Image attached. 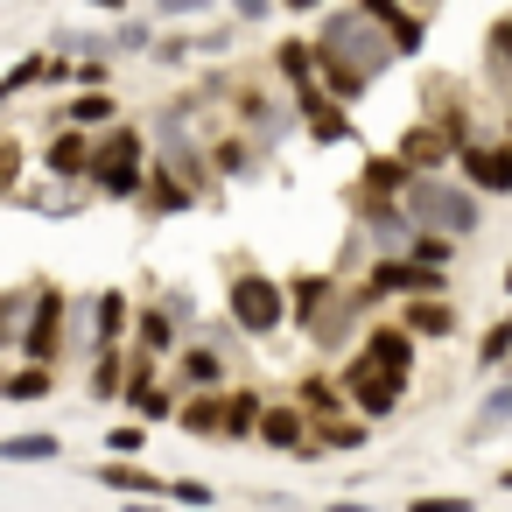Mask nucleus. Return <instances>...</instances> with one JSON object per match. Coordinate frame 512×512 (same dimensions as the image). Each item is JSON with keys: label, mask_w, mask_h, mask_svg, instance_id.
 Returning a JSON list of instances; mask_svg holds the SVG:
<instances>
[{"label": "nucleus", "mask_w": 512, "mask_h": 512, "mask_svg": "<svg viewBox=\"0 0 512 512\" xmlns=\"http://www.w3.org/2000/svg\"><path fill=\"white\" fill-rule=\"evenodd\" d=\"M386 64H400V50H393V36L358 8V0H351V8H323V29H316V78H323L330 99L358 106Z\"/></svg>", "instance_id": "obj_1"}, {"label": "nucleus", "mask_w": 512, "mask_h": 512, "mask_svg": "<svg viewBox=\"0 0 512 512\" xmlns=\"http://www.w3.org/2000/svg\"><path fill=\"white\" fill-rule=\"evenodd\" d=\"M400 204H407V218H414L421 232L470 239V232L484 225V211H477V190H470V183H449L442 169H414V183L400 190Z\"/></svg>", "instance_id": "obj_2"}, {"label": "nucleus", "mask_w": 512, "mask_h": 512, "mask_svg": "<svg viewBox=\"0 0 512 512\" xmlns=\"http://www.w3.org/2000/svg\"><path fill=\"white\" fill-rule=\"evenodd\" d=\"M141 183H148V134L127 127V120L99 127V134H92V190H99L106 204H134Z\"/></svg>", "instance_id": "obj_3"}, {"label": "nucleus", "mask_w": 512, "mask_h": 512, "mask_svg": "<svg viewBox=\"0 0 512 512\" xmlns=\"http://www.w3.org/2000/svg\"><path fill=\"white\" fill-rule=\"evenodd\" d=\"M225 316H232L239 337L267 344V337L288 330V288H281L274 274H232V281H225Z\"/></svg>", "instance_id": "obj_4"}, {"label": "nucleus", "mask_w": 512, "mask_h": 512, "mask_svg": "<svg viewBox=\"0 0 512 512\" xmlns=\"http://www.w3.org/2000/svg\"><path fill=\"white\" fill-rule=\"evenodd\" d=\"M337 379H344V400H351L365 421H386V414H400V400H407V379H414V372H393V365H379V358L351 351Z\"/></svg>", "instance_id": "obj_5"}, {"label": "nucleus", "mask_w": 512, "mask_h": 512, "mask_svg": "<svg viewBox=\"0 0 512 512\" xmlns=\"http://www.w3.org/2000/svg\"><path fill=\"white\" fill-rule=\"evenodd\" d=\"M365 295L372 302H407V295H449V267H428L414 253H379L365 267Z\"/></svg>", "instance_id": "obj_6"}, {"label": "nucleus", "mask_w": 512, "mask_h": 512, "mask_svg": "<svg viewBox=\"0 0 512 512\" xmlns=\"http://www.w3.org/2000/svg\"><path fill=\"white\" fill-rule=\"evenodd\" d=\"M232 113H239V127L260 141V155H267V148H281V141L302 127V106H295V99H288V106H274L260 85H232Z\"/></svg>", "instance_id": "obj_7"}, {"label": "nucleus", "mask_w": 512, "mask_h": 512, "mask_svg": "<svg viewBox=\"0 0 512 512\" xmlns=\"http://www.w3.org/2000/svg\"><path fill=\"white\" fill-rule=\"evenodd\" d=\"M64 344H71V295L64 288H36L29 323H22V358H50L57 365Z\"/></svg>", "instance_id": "obj_8"}, {"label": "nucleus", "mask_w": 512, "mask_h": 512, "mask_svg": "<svg viewBox=\"0 0 512 512\" xmlns=\"http://www.w3.org/2000/svg\"><path fill=\"white\" fill-rule=\"evenodd\" d=\"M351 211H358V232H365L379 253H407V239H414V218H407V204H400V197L351 190Z\"/></svg>", "instance_id": "obj_9"}, {"label": "nucleus", "mask_w": 512, "mask_h": 512, "mask_svg": "<svg viewBox=\"0 0 512 512\" xmlns=\"http://www.w3.org/2000/svg\"><path fill=\"white\" fill-rule=\"evenodd\" d=\"M456 176L477 197H512V141H463L456 148Z\"/></svg>", "instance_id": "obj_10"}, {"label": "nucleus", "mask_w": 512, "mask_h": 512, "mask_svg": "<svg viewBox=\"0 0 512 512\" xmlns=\"http://www.w3.org/2000/svg\"><path fill=\"white\" fill-rule=\"evenodd\" d=\"M43 169H50V183H92V127L57 120V134L43 148Z\"/></svg>", "instance_id": "obj_11"}, {"label": "nucleus", "mask_w": 512, "mask_h": 512, "mask_svg": "<svg viewBox=\"0 0 512 512\" xmlns=\"http://www.w3.org/2000/svg\"><path fill=\"white\" fill-rule=\"evenodd\" d=\"M253 442H260V449H274V456H295V449L309 442V407H302V400H267V407H260Z\"/></svg>", "instance_id": "obj_12"}, {"label": "nucleus", "mask_w": 512, "mask_h": 512, "mask_svg": "<svg viewBox=\"0 0 512 512\" xmlns=\"http://www.w3.org/2000/svg\"><path fill=\"white\" fill-rule=\"evenodd\" d=\"M134 204H141L148 218H183V211H190V204H204V197H197L169 162H148V183H141V197H134Z\"/></svg>", "instance_id": "obj_13"}, {"label": "nucleus", "mask_w": 512, "mask_h": 512, "mask_svg": "<svg viewBox=\"0 0 512 512\" xmlns=\"http://www.w3.org/2000/svg\"><path fill=\"white\" fill-rule=\"evenodd\" d=\"M176 428L183 435H197V442H225V386H190L183 400H176Z\"/></svg>", "instance_id": "obj_14"}, {"label": "nucleus", "mask_w": 512, "mask_h": 512, "mask_svg": "<svg viewBox=\"0 0 512 512\" xmlns=\"http://www.w3.org/2000/svg\"><path fill=\"white\" fill-rule=\"evenodd\" d=\"M358 8L393 36V50H400V57H421V50H428V22L407 8V0H358Z\"/></svg>", "instance_id": "obj_15"}, {"label": "nucleus", "mask_w": 512, "mask_h": 512, "mask_svg": "<svg viewBox=\"0 0 512 512\" xmlns=\"http://www.w3.org/2000/svg\"><path fill=\"white\" fill-rule=\"evenodd\" d=\"M232 379V365H225V351H218V337H204V344H176V386L190 393V386H225Z\"/></svg>", "instance_id": "obj_16"}, {"label": "nucleus", "mask_w": 512, "mask_h": 512, "mask_svg": "<svg viewBox=\"0 0 512 512\" xmlns=\"http://www.w3.org/2000/svg\"><path fill=\"white\" fill-rule=\"evenodd\" d=\"M393 148H400L414 169H449V162H456V141L442 134V120H421V127H407Z\"/></svg>", "instance_id": "obj_17"}, {"label": "nucleus", "mask_w": 512, "mask_h": 512, "mask_svg": "<svg viewBox=\"0 0 512 512\" xmlns=\"http://www.w3.org/2000/svg\"><path fill=\"white\" fill-rule=\"evenodd\" d=\"M400 323H407L414 337H435V344L456 337V309H449V295H407V302H400Z\"/></svg>", "instance_id": "obj_18"}, {"label": "nucleus", "mask_w": 512, "mask_h": 512, "mask_svg": "<svg viewBox=\"0 0 512 512\" xmlns=\"http://www.w3.org/2000/svg\"><path fill=\"white\" fill-rule=\"evenodd\" d=\"M414 344H421V337L393 316V323H372L358 351H365V358H379V365H393V372H414Z\"/></svg>", "instance_id": "obj_19"}, {"label": "nucleus", "mask_w": 512, "mask_h": 512, "mask_svg": "<svg viewBox=\"0 0 512 512\" xmlns=\"http://www.w3.org/2000/svg\"><path fill=\"white\" fill-rule=\"evenodd\" d=\"M120 337H134V302L120 288H99L92 295V351L99 344H120Z\"/></svg>", "instance_id": "obj_20"}, {"label": "nucleus", "mask_w": 512, "mask_h": 512, "mask_svg": "<svg viewBox=\"0 0 512 512\" xmlns=\"http://www.w3.org/2000/svg\"><path fill=\"white\" fill-rule=\"evenodd\" d=\"M57 120H71V127H92V134H99V127H113V120H120V99H113V85H78V99H71Z\"/></svg>", "instance_id": "obj_21"}, {"label": "nucleus", "mask_w": 512, "mask_h": 512, "mask_svg": "<svg viewBox=\"0 0 512 512\" xmlns=\"http://www.w3.org/2000/svg\"><path fill=\"white\" fill-rule=\"evenodd\" d=\"M407 183H414V162H407V155L393 148V155H372V162L358 169V183H351V190H372V197H400Z\"/></svg>", "instance_id": "obj_22"}, {"label": "nucleus", "mask_w": 512, "mask_h": 512, "mask_svg": "<svg viewBox=\"0 0 512 512\" xmlns=\"http://www.w3.org/2000/svg\"><path fill=\"white\" fill-rule=\"evenodd\" d=\"M99 484H106V491H141V498H169V477L141 470L134 456H106V463H99Z\"/></svg>", "instance_id": "obj_23"}, {"label": "nucleus", "mask_w": 512, "mask_h": 512, "mask_svg": "<svg viewBox=\"0 0 512 512\" xmlns=\"http://www.w3.org/2000/svg\"><path fill=\"white\" fill-rule=\"evenodd\" d=\"M50 393H57V365H50V358H29L22 372L0 379V400H22V407H36V400H50Z\"/></svg>", "instance_id": "obj_24"}, {"label": "nucleus", "mask_w": 512, "mask_h": 512, "mask_svg": "<svg viewBox=\"0 0 512 512\" xmlns=\"http://www.w3.org/2000/svg\"><path fill=\"white\" fill-rule=\"evenodd\" d=\"M274 78H281L288 92L316 85V43H302V36H281V43H274Z\"/></svg>", "instance_id": "obj_25"}, {"label": "nucleus", "mask_w": 512, "mask_h": 512, "mask_svg": "<svg viewBox=\"0 0 512 512\" xmlns=\"http://www.w3.org/2000/svg\"><path fill=\"white\" fill-rule=\"evenodd\" d=\"M330 295H337V281H330V274H295V281H288V323H295V330H309V323H316V309H323Z\"/></svg>", "instance_id": "obj_26"}, {"label": "nucleus", "mask_w": 512, "mask_h": 512, "mask_svg": "<svg viewBox=\"0 0 512 512\" xmlns=\"http://www.w3.org/2000/svg\"><path fill=\"white\" fill-rule=\"evenodd\" d=\"M85 393H92L99 407L127 393V351H120V344H99V351H92V379H85Z\"/></svg>", "instance_id": "obj_27"}, {"label": "nucleus", "mask_w": 512, "mask_h": 512, "mask_svg": "<svg viewBox=\"0 0 512 512\" xmlns=\"http://www.w3.org/2000/svg\"><path fill=\"white\" fill-rule=\"evenodd\" d=\"M134 344H141V351H155V358H176V316H169V302L134 309Z\"/></svg>", "instance_id": "obj_28"}, {"label": "nucleus", "mask_w": 512, "mask_h": 512, "mask_svg": "<svg viewBox=\"0 0 512 512\" xmlns=\"http://www.w3.org/2000/svg\"><path fill=\"white\" fill-rule=\"evenodd\" d=\"M260 393L253 386H225V442H253V428H260Z\"/></svg>", "instance_id": "obj_29"}, {"label": "nucleus", "mask_w": 512, "mask_h": 512, "mask_svg": "<svg viewBox=\"0 0 512 512\" xmlns=\"http://www.w3.org/2000/svg\"><path fill=\"white\" fill-rule=\"evenodd\" d=\"M64 456V442L50 435V428H29V435H8L0 442V463H57Z\"/></svg>", "instance_id": "obj_30"}, {"label": "nucleus", "mask_w": 512, "mask_h": 512, "mask_svg": "<svg viewBox=\"0 0 512 512\" xmlns=\"http://www.w3.org/2000/svg\"><path fill=\"white\" fill-rule=\"evenodd\" d=\"M106 50H113V57H148V50H155V22H141V15H113Z\"/></svg>", "instance_id": "obj_31"}, {"label": "nucleus", "mask_w": 512, "mask_h": 512, "mask_svg": "<svg viewBox=\"0 0 512 512\" xmlns=\"http://www.w3.org/2000/svg\"><path fill=\"white\" fill-rule=\"evenodd\" d=\"M302 127H309V141H323V148L351 141V113H344V99H323V106H309V113H302Z\"/></svg>", "instance_id": "obj_32"}, {"label": "nucleus", "mask_w": 512, "mask_h": 512, "mask_svg": "<svg viewBox=\"0 0 512 512\" xmlns=\"http://www.w3.org/2000/svg\"><path fill=\"white\" fill-rule=\"evenodd\" d=\"M253 162H260V141H253V134L211 141V169H218V176H253Z\"/></svg>", "instance_id": "obj_33"}, {"label": "nucleus", "mask_w": 512, "mask_h": 512, "mask_svg": "<svg viewBox=\"0 0 512 512\" xmlns=\"http://www.w3.org/2000/svg\"><path fill=\"white\" fill-rule=\"evenodd\" d=\"M309 435H316L330 456H351V449H365V442H372V421H365V414H358V421H337V414H330V421H316Z\"/></svg>", "instance_id": "obj_34"}, {"label": "nucleus", "mask_w": 512, "mask_h": 512, "mask_svg": "<svg viewBox=\"0 0 512 512\" xmlns=\"http://www.w3.org/2000/svg\"><path fill=\"white\" fill-rule=\"evenodd\" d=\"M295 400H302L316 421H330V414H344V407H351V400H344V379H323V372H316V379H302V386H295Z\"/></svg>", "instance_id": "obj_35"}, {"label": "nucleus", "mask_w": 512, "mask_h": 512, "mask_svg": "<svg viewBox=\"0 0 512 512\" xmlns=\"http://www.w3.org/2000/svg\"><path fill=\"white\" fill-rule=\"evenodd\" d=\"M491 428H512V379H505V386H491V393L477 400V421H470V442H484Z\"/></svg>", "instance_id": "obj_36"}, {"label": "nucleus", "mask_w": 512, "mask_h": 512, "mask_svg": "<svg viewBox=\"0 0 512 512\" xmlns=\"http://www.w3.org/2000/svg\"><path fill=\"white\" fill-rule=\"evenodd\" d=\"M29 302H36V288H8V295H0V351H8V344H22Z\"/></svg>", "instance_id": "obj_37"}, {"label": "nucleus", "mask_w": 512, "mask_h": 512, "mask_svg": "<svg viewBox=\"0 0 512 512\" xmlns=\"http://www.w3.org/2000/svg\"><path fill=\"white\" fill-rule=\"evenodd\" d=\"M239 29H246L239 15H232V22H211V29L197 36V57H211V64H225V57L239 50Z\"/></svg>", "instance_id": "obj_38"}, {"label": "nucleus", "mask_w": 512, "mask_h": 512, "mask_svg": "<svg viewBox=\"0 0 512 512\" xmlns=\"http://www.w3.org/2000/svg\"><path fill=\"white\" fill-rule=\"evenodd\" d=\"M190 57H197V36H155V50H148V64H162V71H190Z\"/></svg>", "instance_id": "obj_39"}, {"label": "nucleus", "mask_w": 512, "mask_h": 512, "mask_svg": "<svg viewBox=\"0 0 512 512\" xmlns=\"http://www.w3.org/2000/svg\"><path fill=\"white\" fill-rule=\"evenodd\" d=\"M505 358H512V316H498V323L477 337V365H484V372H498Z\"/></svg>", "instance_id": "obj_40"}, {"label": "nucleus", "mask_w": 512, "mask_h": 512, "mask_svg": "<svg viewBox=\"0 0 512 512\" xmlns=\"http://www.w3.org/2000/svg\"><path fill=\"white\" fill-rule=\"evenodd\" d=\"M407 253H414V260H428V267H449V253H456V239H449V232H421V225H414V239H407Z\"/></svg>", "instance_id": "obj_41"}, {"label": "nucleus", "mask_w": 512, "mask_h": 512, "mask_svg": "<svg viewBox=\"0 0 512 512\" xmlns=\"http://www.w3.org/2000/svg\"><path fill=\"white\" fill-rule=\"evenodd\" d=\"M148 449V421L134 414V421H120V428H106V456H141Z\"/></svg>", "instance_id": "obj_42"}, {"label": "nucleus", "mask_w": 512, "mask_h": 512, "mask_svg": "<svg viewBox=\"0 0 512 512\" xmlns=\"http://www.w3.org/2000/svg\"><path fill=\"white\" fill-rule=\"evenodd\" d=\"M218 15V0H155V22H204Z\"/></svg>", "instance_id": "obj_43"}, {"label": "nucleus", "mask_w": 512, "mask_h": 512, "mask_svg": "<svg viewBox=\"0 0 512 512\" xmlns=\"http://www.w3.org/2000/svg\"><path fill=\"white\" fill-rule=\"evenodd\" d=\"M15 190H22V141L0 134V197H15Z\"/></svg>", "instance_id": "obj_44"}, {"label": "nucleus", "mask_w": 512, "mask_h": 512, "mask_svg": "<svg viewBox=\"0 0 512 512\" xmlns=\"http://www.w3.org/2000/svg\"><path fill=\"white\" fill-rule=\"evenodd\" d=\"M169 498H176V505H190V512H204V505H218V491H211L204 477H169Z\"/></svg>", "instance_id": "obj_45"}, {"label": "nucleus", "mask_w": 512, "mask_h": 512, "mask_svg": "<svg viewBox=\"0 0 512 512\" xmlns=\"http://www.w3.org/2000/svg\"><path fill=\"white\" fill-rule=\"evenodd\" d=\"M43 78H50V57H22L0 85H8V99H15V92H29V85H43Z\"/></svg>", "instance_id": "obj_46"}, {"label": "nucleus", "mask_w": 512, "mask_h": 512, "mask_svg": "<svg viewBox=\"0 0 512 512\" xmlns=\"http://www.w3.org/2000/svg\"><path fill=\"white\" fill-rule=\"evenodd\" d=\"M484 50H491V71H512V15H498V22H491Z\"/></svg>", "instance_id": "obj_47"}, {"label": "nucleus", "mask_w": 512, "mask_h": 512, "mask_svg": "<svg viewBox=\"0 0 512 512\" xmlns=\"http://www.w3.org/2000/svg\"><path fill=\"white\" fill-rule=\"evenodd\" d=\"M407 512H470V498H407Z\"/></svg>", "instance_id": "obj_48"}, {"label": "nucleus", "mask_w": 512, "mask_h": 512, "mask_svg": "<svg viewBox=\"0 0 512 512\" xmlns=\"http://www.w3.org/2000/svg\"><path fill=\"white\" fill-rule=\"evenodd\" d=\"M225 8H232L239 22H267V15H274V0H225Z\"/></svg>", "instance_id": "obj_49"}, {"label": "nucleus", "mask_w": 512, "mask_h": 512, "mask_svg": "<svg viewBox=\"0 0 512 512\" xmlns=\"http://www.w3.org/2000/svg\"><path fill=\"white\" fill-rule=\"evenodd\" d=\"M288 15H323V0H281Z\"/></svg>", "instance_id": "obj_50"}, {"label": "nucleus", "mask_w": 512, "mask_h": 512, "mask_svg": "<svg viewBox=\"0 0 512 512\" xmlns=\"http://www.w3.org/2000/svg\"><path fill=\"white\" fill-rule=\"evenodd\" d=\"M92 8H99V15H127V0H92Z\"/></svg>", "instance_id": "obj_51"}, {"label": "nucleus", "mask_w": 512, "mask_h": 512, "mask_svg": "<svg viewBox=\"0 0 512 512\" xmlns=\"http://www.w3.org/2000/svg\"><path fill=\"white\" fill-rule=\"evenodd\" d=\"M505 295H512V267H505Z\"/></svg>", "instance_id": "obj_52"}, {"label": "nucleus", "mask_w": 512, "mask_h": 512, "mask_svg": "<svg viewBox=\"0 0 512 512\" xmlns=\"http://www.w3.org/2000/svg\"><path fill=\"white\" fill-rule=\"evenodd\" d=\"M498 484H505V491H512V470H505V477H498Z\"/></svg>", "instance_id": "obj_53"}, {"label": "nucleus", "mask_w": 512, "mask_h": 512, "mask_svg": "<svg viewBox=\"0 0 512 512\" xmlns=\"http://www.w3.org/2000/svg\"><path fill=\"white\" fill-rule=\"evenodd\" d=\"M0 106H8V85H0Z\"/></svg>", "instance_id": "obj_54"}, {"label": "nucleus", "mask_w": 512, "mask_h": 512, "mask_svg": "<svg viewBox=\"0 0 512 512\" xmlns=\"http://www.w3.org/2000/svg\"><path fill=\"white\" fill-rule=\"evenodd\" d=\"M414 8H428V0H414Z\"/></svg>", "instance_id": "obj_55"}]
</instances>
